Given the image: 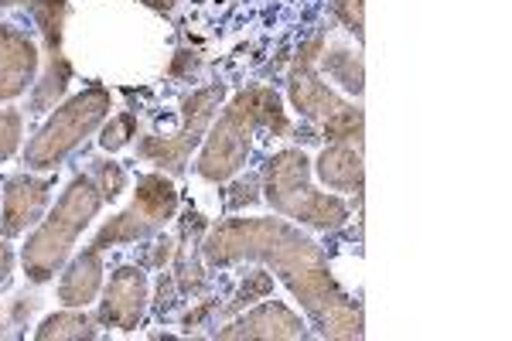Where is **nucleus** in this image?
Listing matches in <instances>:
<instances>
[{
    "instance_id": "nucleus-1",
    "label": "nucleus",
    "mask_w": 512,
    "mask_h": 341,
    "mask_svg": "<svg viewBox=\"0 0 512 341\" xmlns=\"http://www.w3.org/2000/svg\"><path fill=\"white\" fill-rule=\"evenodd\" d=\"M209 266L263 260L280 273L287 290L308 307L325 338H362V314L338 290L328 256L318 243L280 219H226L202 243Z\"/></svg>"
},
{
    "instance_id": "nucleus-17",
    "label": "nucleus",
    "mask_w": 512,
    "mask_h": 341,
    "mask_svg": "<svg viewBox=\"0 0 512 341\" xmlns=\"http://www.w3.org/2000/svg\"><path fill=\"white\" fill-rule=\"evenodd\" d=\"M38 338H93V328H89L86 314H55L38 328Z\"/></svg>"
},
{
    "instance_id": "nucleus-9",
    "label": "nucleus",
    "mask_w": 512,
    "mask_h": 341,
    "mask_svg": "<svg viewBox=\"0 0 512 341\" xmlns=\"http://www.w3.org/2000/svg\"><path fill=\"white\" fill-rule=\"evenodd\" d=\"M147 311V277L140 266H120L110 277V287L103 294V311L99 318L110 328L120 331H134L144 321Z\"/></svg>"
},
{
    "instance_id": "nucleus-14",
    "label": "nucleus",
    "mask_w": 512,
    "mask_h": 341,
    "mask_svg": "<svg viewBox=\"0 0 512 341\" xmlns=\"http://www.w3.org/2000/svg\"><path fill=\"white\" fill-rule=\"evenodd\" d=\"M134 209L144 215L151 226L158 222H168L171 215L178 209V191L171 185L164 174H147V178L137 181V198H134Z\"/></svg>"
},
{
    "instance_id": "nucleus-13",
    "label": "nucleus",
    "mask_w": 512,
    "mask_h": 341,
    "mask_svg": "<svg viewBox=\"0 0 512 341\" xmlns=\"http://www.w3.org/2000/svg\"><path fill=\"white\" fill-rule=\"evenodd\" d=\"M99 280H103V260H99V249L93 246L72 260L69 273L62 277L59 301L69 304V307H86L96 297Z\"/></svg>"
},
{
    "instance_id": "nucleus-21",
    "label": "nucleus",
    "mask_w": 512,
    "mask_h": 341,
    "mask_svg": "<svg viewBox=\"0 0 512 341\" xmlns=\"http://www.w3.org/2000/svg\"><path fill=\"white\" fill-rule=\"evenodd\" d=\"M250 277V284H246L243 290H239V297L233 304H243V301H256V297H267L270 290H274V280L267 277L263 270H253V273H246Z\"/></svg>"
},
{
    "instance_id": "nucleus-18",
    "label": "nucleus",
    "mask_w": 512,
    "mask_h": 341,
    "mask_svg": "<svg viewBox=\"0 0 512 341\" xmlns=\"http://www.w3.org/2000/svg\"><path fill=\"white\" fill-rule=\"evenodd\" d=\"M325 137L328 140H355V144H359L362 113L352 110V106H345V110H338L335 116H328V120H325Z\"/></svg>"
},
{
    "instance_id": "nucleus-3",
    "label": "nucleus",
    "mask_w": 512,
    "mask_h": 341,
    "mask_svg": "<svg viewBox=\"0 0 512 341\" xmlns=\"http://www.w3.org/2000/svg\"><path fill=\"white\" fill-rule=\"evenodd\" d=\"M256 133H270V137H287L291 133L284 103L270 86H250L229 103V110L212 127L202 154H198V174L205 181L233 178L250 161L256 144H260Z\"/></svg>"
},
{
    "instance_id": "nucleus-23",
    "label": "nucleus",
    "mask_w": 512,
    "mask_h": 341,
    "mask_svg": "<svg viewBox=\"0 0 512 341\" xmlns=\"http://www.w3.org/2000/svg\"><path fill=\"white\" fill-rule=\"evenodd\" d=\"M99 178H103V198H117L120 195V188H123V171L117 168V164H110V168H103L99 171Z\"/></svg>"
},
{
    "instance_id": "nucleus-2",
    "label": "nucleus",
    "mask_w": 512,
    "mask_h": 341,
    "mask_svg": "<svg viewBox=\"0 0 512 341\" xmlns=\"http://www.w3.org/2000/svg\"><path fill=\"white\" fill-rule=\"evenodd\" d=\"M311 11L315 0H188L181 28L222 76H243L260 69Z\"/></svg>"
},
{
    "instance_id": "nucleus-8",
    "label": "nucleus",
    "mask_w": 512,
    "mask_h": 341,
    "mask_svg": "<svg viewBox=\"0 0 512 341\" xmlns=\"http://www.w3.org/2000/svg\"><path fill=\"white\" fill-rule=\"evenodd\" d=\"M321 52V38H311L308 45H301L297 62L291 69V103L311 120H328L338 110H345V103L338 99L332 89L321 86V79L315 76V58Z\"/></svg>"
},
{
    "instance_id": "nucleus-22",
    "label": "nucleus",
    "mask_w": 512,
    "mask_h": 341,
    "mask_svg": "<svg viewBox=\"0 0 512 341\" xmlns=\"http://www.w3.org/2000/svg\"><path fill=\"white\" fill-rule=\"evenodd\" d=\"M335 14L345 21V28L362 35V0H335Z\"/></svg>"
},
{
    "instance_id": "nucleus-16",
    "label": "nucleus",
    "mask_w": 512,
    "mask_h": 341,
    "mask_svg": "<svg viewBox=\"0 0 512 341\" xmlns=\"http://www.w3.org/2000/svg\"><path fill=\"white\" fill-rule=\"evenodd\" d=\"M325 69H328V76L342 82L349 93H362V65H359V58H355L352 52H345V48L328 52L325 55Z\"/></svg>"
},
{
    "instance_id": "nucleus-10",
    "label": "nucleus",
    "mask_w": 512,
    "mask_h": 341,
    "mask_svg": "<svg viewBox=\"0 0 512 341\" xmlns=\"http://www.w3.org/2000/svg\"><path fill=\"white\" fill-rule=\"evenodd\" d=\"M38 72L35 41L14 24H0V99H14L31 86Z\"/></svg>"
},
{
    "instance_id": "nucleus-6",
    "label": "nucleus",
    "mask_w": 512,
    "mask_h": 341,
    "mask_svg": "<svg viewBox=\"0 0 512 341\" xmlns=\"http://www.w3.org/2000/svg\"><path fill=\"white\" fill-rule=\"evenodd\" d=\"M106 113H110V93H106L103 86H93V89H86V93L72 96L69 103L55 110L52 120H48L45 127L38 130V137L28 144V154H24L28 168H35V171L55 168L86 133H93L99 123L106 120Z\"/></svg>"
},
{
    "instance_id": "nucleus-7",
    "label": "nucleus",
    "mask_w": 512,
    "mask_h": 341,
    "mask_svg": "<svg viewBox=\"0 0 512 341\" xmlns=\"http://www.w3.org/2000/svg\"><path fill=\"white\" fill-rule=\"evenodd\" d=\"M222 96H226V86H222V82L198 89V93L185 103L178 137H147L144 147H140V154L158 161L161 168L181 171L188 161V154H192V147L198 144V137H202L205 127H209V120H212V113H216V106L222 103Z\"/></svg>"
},
{
    "instance_id": "nucleus-24",
    "label": "nucleus",
    "mask_w": 512,
    "mask_h": 341,
    "mask_svg": "<svg viewBox=\"0 0 512 341\" xmlns=\"http://www.w3.org/2000/svg\"><path fill=\"white\" fill-rule=\"evenodd\" d=\"M11 270H14V253L7 243H0V287L11 284Z\"/></svg>"
},
{
    "instance_id": "nucleus-20",
    "label": "nucleus",
    "mask_w": 512,
    "mask_h": 341,
    "mask_svg": "<svg viewBox=\"0 0 512 341\" xmlns=\"http://www.w3.org/2000/svg\"><path fill=\"white\" fill-rule=\"evenodd\" d=\"M134 127H137L134 113H120L117 120H113L110 127L103 130V147H106V151H117V147H123L130 140Z\"/></svg>"
},
{
    "instance_id": "nucleus-11",
    "label": "nucleus",
    "mask_w": 512,
    "mask_h": 341,
    "mask_svg": "<svg viewBox=\"0 0 512 341\" xmlns=\"http://www.w3.org/2000/svg\"><path fill=\"white\" fill-rule=\"evenodd\" d=\"M48 195H52V178H28V174H18V178L7 181L0 232H4V236H18L21 229H28L31 222L45 212Z\"/></svg>"
},
{
    "instance_id": "nucleus-12",
    "label": "nucleus",
    "mask_w": 512,
    "mask_h": 341,
    "mask_svg": "<svg viewBox=\"0 0 512 341\" xmlns=\"http://www.w3.org/2000/svg\"><path fill=\"white\" fill-rule=\"evenodd\" d=\"M304 321L280 301H267L243 314L229 328H219V338H304Z\"/></svg>"
},
{
    "instance_id": "nucleus-19",
    "label": "nucleus",
    "mask_w": 512,
    "mask_h": 341,
    "mask_svg": "<svg viewBox=\"0 0 512 341\" xmlns=\"http://www.w3.org/2000/svg\"><path fill=\"white\" fill-rule=\"evenodd\" d=\"M21 140V113L18 110H0V161L14 154Z\"/></svg>"
},
{
    "instance_id": "nucleus-4",
    "label": "nucleus",
    "mask_w": 512,
    "mask_h": 341,
    "mask_svg": "<svg viewBox=\"0 0 512 341\" xmlns=\"http://www.w3.org/2000/svg\"><path fill=\"white\" fill-rule=\"evenodd\" d=\"M99 202H103V191L96 188L93 178H79L65 188V195L59 198L55 212L45 219L35 236L24 246V270H28L31 280H48L55 277V270L65 263L69 249L76 246L79 232L93 222V215L99 212Z\"/></svg>"
},
{
    "instance_id": "nucleus-26",
    "label": "nucleus",
    "mask_w": 512,
    "mask_h": 341,
    "mask_svg": "<svg viewBox=\"0 0 512 341\" xmlns=\"http://www.w3.org/2000/svg\"><path fill=\"white\" fill-rule=\"evenodd\" d=\"M0 4H18V0H0Z\"/></svg>"
},
{
    "instance_id": "nucleus-15",
    "label": "nucleus",
    "mask_w": 512,
    "mask_h": 341,
    "mask_svg": "<svg viewBox=\"0 0 512 341\" xmlns=\"http://www.w3.org/2000/svg\"><path fill=\"white\" fill-rule=\"evenodd\" d=\"M318 174L325 185L338 191H359L362 188V157L352 147H328L318 157Z\"/></svg>"
},
{
    "instance_id": "nucleus-5",
    "label": "nucleus",
    "mask_w": 512,
    "mask_h": 341,
    "mask_svg": "<svg viewBox=\"0 0 512 341\" xmlns=\"http://www.w3.org/2000/svg\"><path fill=\"white\" fill-rule=\"evenodd\" d=\"M267 198L287 219L308 222L315 229H338L349 219V205L342 198L321 195L311 188L308 157L301 151H280L267 161Z\"/></svg>"
},
{
    "instance_id": "nucleus-25",
    "label": "nucleus",
    "mask_w": 512,
    "mask_h": 341,
    "mask_svg": "<svg viewBox=\"0 0 512 341\" xmlns=\"http://www.w3.org/2000/svg\"><path fill=\"white\" fill-rule=\"evenodd\" d=\"M140 4H147V7H154V11H164V14H168L171 7L178 4V0H140Z\"/></svg>"
}]
</instances>
